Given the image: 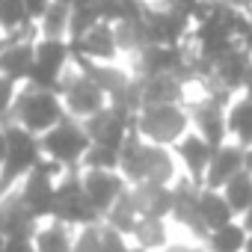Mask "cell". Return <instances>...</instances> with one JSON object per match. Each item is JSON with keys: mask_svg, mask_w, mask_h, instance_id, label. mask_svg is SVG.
<instances>
[{"mask_svg": "<svg viewBox=\"0 0 252 252\" xmlns=\"http://www.w3.org/2000/svg\"><path fill=\"white\" fill-rule=\"evenodd\" d=\"M119 172L131 187L143 184V181L172 187V181H175V160H172V155L163 146L146 143L140 134H131L128 140H125V146L119 149Z\"/></svg>", "mask_w": 252, "mask_h": 252, "instance_id": "1", "label": "cell"}, {"mask_svg": "<svg viewBox=\"0 0 252 252\" xmlns=\"http://www.w3.org/2000/svg\"><path fill=\"white\" fill-rule=\"evenodd\" d=\"M65 116V104L57 92L51 89H36V86H24L9 110V119L3 125H18V128L42 137L48 134L54 125Z\"/></svg>", "mask_w": 252, "mask_h": 252, "instance_id": "2", "label": "cell"}, {"mask_svg": "<svg viewBox=\"0 0 252 252\" xmlns=\"http://www.w3.org/2000/svg\"><path fill=\"white\" fill-rule=\"evenodd\" d=\"M89 137H86V128H83V122L80 119H74V116H63L54 128L48 131V134H42L39 137V149H42V158H48V160H54L57 166H63L65 172L68 169H74L80 160H83V155L89 152Z\"/></svg>", "mask_w": 252, "mask_h": 252, "instance_id": "3", "label": "cell"}, {"mask_svg": "<svg viewBox=\"0 0 252 252\" xmlns=\"http://www.w3.org/2000/svg\"><path fill=\"white\" fill-rule=\"evenodd\" d=\"M3 131H6V158H3V166H0V199L9 196L15 181L27 178L42 160L36 134L18 128V125H3Z\"/></svg>", "mask_w": 252, "mask_h": 252, "instance_id": "4", "label": "cell"}, {"mask_svg": "<svg viewBox=\"0 0 252 252\" xmlns=\"http://www.w3.org/2000/svg\"><path fill=\"white\" fill-rule=\"evenodd\" d=\"M187 125H190V116L181 104H155L137 113V134L155 146L181 143Z\"/></svg>", "mask_w": 252, "mask_h": 252, "instance_id": "5", "label": "cell"}, {"mask_svg": "<svg viewBox=\"0 0 252 252\" xmlns=\"http://www.w3.org/2000/svg\"><path fill=\"white\" fill-rule=\"evenodd\" d=\"M54 222L60 225H98L101 217L95 214L92 202L86 199V190H83V178L80 172L68 169L63 181H57V202H54Z\"/></svg>", "mask_w": 252, "mask_h": 252, "instance_id": "6", "label": "cell"}, {"mask_svg": "<svg viewBox=\"0 0 252 252\" xmlns=\"http://www.w3.org/2000/svg\"><path fill=\"white\" fill-rule=\"evenodd\" d=\"M83 128H86V137L92 146L119 152L125 146V140L137 134V116L122 107H104L101 113H95L83 122Z\"/></svg>", "mask_w": 252, "mask_h": 252, "instance_id": "7", "label": "cell"}, {"mask_svg": "<svg viewBox=\"0 0 252 252\" xmlns=\"http://www.w3.org/2000/svg\"><path fill=\"white\" fill-rule=\"evenodd\" d=\"M57 175H63V166H57L54 160L42 158L36 163V169L24 178L21 187V202L24 208L36 217V220H48L54 217V202H57Z\"/></svg>", "mask_w": 252, "mask_h": 252, "instance_id": "8", "label": "cell"}, {"mask_svg": "<svg viewBox=\"0 0 252 252\" xmlns=\"http://www.w3.org/2000/svg\"><path fill=\"white\" fill-rule=\"evenodd\" d=\"M68 60H71L68 39H36V60H33V68H30L27 86L57 92Z\"/></svg>", "mask_w": 252, "mask_h": 252, "instance_id": "9", "label": "cell"}, {"mask_svg": "<svg viewBox=\"0 0 252 252\" xmlns=\"http://www.w3.org/2000/svg\"><path fill=\"white\" fill-rule=\"evenodd\" d=\"M57 95L63 98V104H65V113L68 116H74V119H89V116H95V113H101L104 107H110V101H107V95L86 77V74H80V71H65L63 77H60V86H57Z\"/></svg>", "mask_w": 252, "mask_h": 252, "instance_id": "10", "label": "cell"}, {"mask_svg": "<svg viewBox=\"0 0 252 252\" xmlns=\"http://www.w3.org/2000/svg\"><path fill=\"white\" fill-rule=\"evenodd\" d=\"M190 110H187V116H190V122L196 125V131H199V137L217 152L220 146H225V137H228V104H220V101H214V98H202V101H193V104H187Z\"/></svg>", "mask_w": 252, "mask_h": 252, "instance_id": "11", "label": "cell"}, {"mask_svg": "<svg viewBox=\"0 0 252 252\" xmlns=\"http://www.w3.org/2000/svg\"><path fill=\"white\" fill-rule=\"evenodd\" d=\"M143 21H146V30H149V42L160 45V48L184 45V36H190V27H193L190 18L172 12V9H163V6H152V3H149Z\"/></svg>", "mask_w": 252, "mask_h": 252, "instance_id": "12", "label": "cell"}, {"mask_svg": "<svg viewBox=\"0 0 252 252\" xmlns=\"http://www.w3.org/2000/svg\"><path fill=\"white\" fill-rule=\"evenodd\" d=\"M80 178H83L86 199L92 202V208H95V214L101 220L119 202V196L131 187L128 181L122 178V172H110V169H86V172H80Z\"/></svg>", "mask_w": 252, "mask_h": 252, "instance_id": "13", "label": "cell"}, {"mask_svg": "<svg viewBox=\"0 0 252 252\" xmlns=\"http://www.w3.org/2000/svg\"><path fill=\"white\" fill-rule=\"evenodd\" d=\"M199 190H202V187H196L190 178H187V181H175V184H172V193H175L172 217H175L181 225H187L196 237L208 240L211 231H208V225H205V220H202V211H199Z\"/></svg>", "mask_w": 252, "mask_h": 252, "instance_id": "14", "label": "cell"}, {"mask_svg": "<svg viewBox=\"0 0 252 252\" xmlns=\"http://www.w3.org/2000/svg\"><path fill=\"white\" fill-rule=\"evenodd\" d=\"M39 220L24 208L21 196L18 193H9L0 199V234L6 240H15V237H24V240H33L39 225Z\"/></svg>", "mask_w": 252, "mask_h": 252, "instance_id": "15", "label": "cell"}, {"mask_svg": "<svg viewBox=\"0 0 252 252\" xmlns=\"http://www.w3.org/2000/svg\"><path fill=\"white\" fill-rule=\"evenodd\" d=\"M246 169V149H240L237 143H225L214 152L211 163H208V175H205V187L208 190H222L237 172Z\"/></svg>", "mask_w": 252, "mask_h": 252, "instance_id": "16", "label": "cell"}, {"mask_svg": "<svg viewBox=\"0 0 252 252\" xmlns=\"http://www.w3.org/2000/svg\"><path fill=\"white\" fill-rule=\"evenodd\" d=\"M131 202H134V211H137L140 217L166 220V217H172L175 193H172V187H166V184L143 181V184H134V187H131Z\"/></svg>", "mask_w": 252, "mask_h": 252, "instance_id": "17", "label": "cell"}, {"mask_svg": "<svg viewBox=\"0 0 252 252\" xmlns=\"http://www.w3.org/2000/svg\"><path fill=\"white\" fill-rule=\"evenodd\" d=\"M68 45H71V54L86 57V60H95V63H110L119 54L116 36H113V24H104V21L95 24L92 30H86L80 39H74Z\"/></svg>", "mask_w": 252, "mask_h": 252, "instance_id": "18", "label": "cell"}, {"mask_svg": "<svg viewBox=\"0 0 252 252\" xmlns=\"http://www.w3.org/2000/svg\"><path fill=\"white\" fill-rule=\"evenodd\" d=\"M36 60V39H21V42H0V77L9 80H27L30 68Z\"/></svg>", "mask_w": 252, "mask_h": 252, "instance_id": "19", "label": "cell"}, {"mask_svg": "<svg viewBox=\"0 0 252 252\" xmlns=\"http://www.w3.org/2000/svg\"><path fill=\"white\" fill-rule=\"evenodd\" d=\"M137 77V74H134ZM140 83V101L143 107L155 104H181L184 101V83L175 74H158V77H137Z\"/></svg>", "mask_w": 252, "mask_h": 252, "instance_id": "20", "label": "cell"}, {"mask_svg": "<svg viewBox=\"0 0 252 252\" xmlns=\"http://www.w3.org/2000/svg\"><path fill=\"white\" fill-rule=\"evenodd\" d=\"M178 155H181V163L187 166L190 181L196 187H205V175H208V163L214 158V149L199 134H184V140L178 143Z\"/></svg>", "mask_w": 252, "mask_h": 252, "instance_id": "21", "label": "cell"}, {"mask_svg": "<svg viewBox=\"0 0 252 252\" xmlns=\"http://www.w3.org/2000/svg\"><path fill=\"white\" fill-rule=\"evenodd\" d=\"M113 36H116V48L119 54H143L146 48H152L149 42V30H146V21L143 18H131V21H119L113 24Z\"/></svg>", "mask_w": 252, "mask_h": 252, "instance_id": "22", "label": "cell"}, {"mask_svg": "<svg viewBox=\"0 0 252 252\" xmlns=\"http://www.w3.org/2000/svg\"><path fill=\"white\" fill-rule=\"evenodd\" d=\"M199 211H202V220H205L208 231H217V228L234 222V220H231L234 211L228 208L222 190H208V187H202V190H199Z\"/></svg>", "mask_w": 252, "mask_h": 252, "instance_id": "23", "label": "cell"}, {"mask_svg": "<svg viewBox=\"0 0 252 252\" xmlns=\"http://www.w3.org/2000/svg\"><path fill=\"white\" fill-rule=\"evenodd\" d=\"M228 134L237 140L240 149H252V101H234L228 107Z\"/></svg>", "mask_w": 252, "mask_h": 252, "instance_id": "24", "label": "cell"}, {"mask_svg": "<svg viewBox=\"0 0 252 252\" xmlns=\"http://www.w3.org/2000/svg\"><path fill=\"white\" fill-rule=\"evenodd\" d=\"M137 220H140V214L134 211V202H131V187L125 190L122 196H119V202L104 214V225H110V228H116L119 234H134V225H137Z\"/></svg>", "mask_w": 252, "mask_h": 252, "instance_id": "25", "label": "cell"}, {"mask_svg": "<svg viewBox=\"0 0 252 252\" xmlns=\"http://www.w3.org/2000/svg\"><path fill=\"white\" fill-rule=\"evenodd\" d=\"M33 21L24 9V0H0V30H6L9 36L21 33V36H30L33 33Z\"/></svg>", "mask_w": 252, "mask_h": 252, "instance_id": "26", "label": "cell"}, {"mask_svg": "<svg viewBox=\"0 0 252 252\" xmlns=\"http://www.w3.org/2000/svg\"><path fill=\"white\" fill-rule=\"evenodd\" d=\"M249 240V231L237 222H228L217 231H211L208 237V252H243Z\"/></svg>", "mask_w": 252, "mask_h": 252, "instance_id": "27", "label": "cell"}, {"mask_svg": "<svg viewBox=\"0 0 252 252\" xmlns=\"http://www.w3.org/2000/svg\"><path fill=\"white\" fill-rule=\"evenodd\" d=\"M68 24H71V6L63 0H54L45 18L39 21L42 39H68Z\"/></svg>", "mask_w": 252, "mask_h": 252, "instance_id": "28", "label": "cell"}, {"mask_svg": "<svg viewBox=\"0 0 252 252\" xmlns=\"http://www.w3.org/2000/svg\"><path fill=\"white\" fill-rule=\"evenodd\" d=\"M222 196L228 202V208L234 214H246L252 208V172H237L225 187H222Z\"/></svg>", "mask_w": 252, "mask_h": 252, "instance_id": "29", "label": "cell"}, {"mask_svg": "<svg viewBox=\"0 0 252 252\" xmlns=\"http://www.w3.org/2000/svg\"><path fill=\"white\" fill-rule=\"evenodd\" d=\"M131 237L137 240V246H143V249H149V252H152V249H163V246L169 243L163 220H152V217H140Z\"/></svg>", "mask_w": 252, "mask_h": 252, "instance_id": "30", "label": "cell"}, {"mask_svg": "<svg viewBox=\"0 0 252 252\" xmlns=\"http://www.w3.org/2000/svg\"><path fill=\"white\" fill-rule=\"evenodd\" d=\"M95 24H101V15H98V6L95 0H77L71 6V24H68V42L80 39L86 30H92Z\"/></svg>", "mask_w": 252, "mask_h": 252, "instance_id": "31", "label": "cell"}, {"mask_svg": "<svg viewBox=\"0 0 252 252\" xmlns=\"http://www.w3.org/2000/svg\"><path fill=\"white\" fill-rule=\"evenodd\" d=\"M71 243L74 240L68 237V228L60 225V222H54L48 228H39L36 237H33L36 252H71Z\"/></svg>", "mask_w": 252, "mask_h": 252, "instance_id": "32", "label": "cell"}, {"mask_svg": "<svg viewBox=\"0 0 252 252\" xmlns=\"http://www.w3.org/2000/svg\"><path fill=\"white\" fill-rule=\"evenodd\" d=\"M80 163H83L86 169H110V172H119V152L89 146V152L83 155V160H80Z\"/></svg>", "mask_w": 252, "mask_h": 252, "instance_id": "33", "label": "cell"}, {"mask_svg": "<svg viewBox=\"0 0 252 252\" xmlns=\"http://www.w3.org/2000/svg\"><path fill=\"white\" fill-rule=\"evenodd\" d=\"M71 252H104L101 249V222L98 225H86L77 240L71 243Z\"/></svg>", "mask_w": 252, "mask_h": 252, "instance_id": "34", "label": "cell"}, {"mask_svg": "<svg viewBox=\"0 0 252 252\" xmlns=\"http://www.w3.org/2000/svg\"><path fill=\"white\" fill-rule=\"evenodd\" d=\"M101 249L104 252H128L131 246H128V240H125V234H119L116 228L101 222Z\"/></svg>", "mask_w": 252, "mask_h": 252, "instance_id": "35", "label": "cell"}, {"mask_svg": "<svg viewBox=\"0 0 252 252\" xmlns=\"http://www.w3.org/2000/svg\"><path fill=\"white\" fill-rule=\"evenodd\" d=\"M12 101H15V80H9V77H0V125H3V122L9 119Z\"/></svg>", "mask_w": 252, "mask_h": 252, "instance_id": "36", "label": "cell"}, {"mask_svg": "<svg viewBox=\"0 0 252 252\" xmlns=\"http://www.w3.org/2000/svg\"><path fill=\"white\" fill-rule=\"evenodd\" d=\"M51 3H54V0H24V9H27L30 21H33V24H39V21L45 18V12L51 9Z\"/></svg>", "mask_w": 252, "mask_h": 252, "instance_id": "37", "label": "cell"}, {"mask_svg": "<svg viewBox=\"0 0 252 252\" xmlns=\"http://www.w3.org/2000/svg\"><path fill=\"white\" fill-rule=\"evenodd\" d=\"M6 252H36V246H33V240H24V237H15V240H6V246H3Z\"/></svg>", "mask_w": 252, "mask_h": 252, "instance_id": "38", "label": "cell"}, {"mask_svg": "<svg viewBox=\"0 0 252 252\" xmlns=\"http://www.w3.org/2000/svg\"><path fill=\"white\" fill-rule=\"evenodd\" d=\"M220 3H225V6H231V9H252V0H220Z\"/></svg>", "mask_w": 252, "mask_h": 252, "instance_id": "39", "label": "cell"}, {"mask_svg": "<svg viewBox=\"0 0 252 252\" xmlns=\"http://www.w3.org/2000/svg\"><path fill=\"white\" fill-rule=\"evenodd\" d=\"M3 158H6V131L0 125V166H3Z\"/></svg>", "mask_w": 252, "mask_h": 252, "instance_id": "40", "label": "cell"}, {"mask_svg": "<svg viewBox=\"0 0 252 252\" xmlns=\"http://www.w3.org/2000/svg\"><path fill=\"white\" fill-rule=\"evenodd\" d=\"M240 225H243V228H246V231L252 234V208H249V211L243 214V222H240Z\"/></svg>", "mask_w": 252, "mask_h": 252, "instance_id": "41", "label": "cell"}, {"mask_svg": "<svg viewBox=\"0 0 252 252\" xmlns=\"http://www.w3.org/2000/svg\"><path fill=\"white\" fill-rule=\"evenodd\" d=\"M166 252H208V249H190V246H169Z\"/></svg>", "mask_w": 252, "mask_h": 252, "instance_id": "42", "label": "cell"}, {"mask_svg": "<svg viewBox=\"0 0 252 252\" xmlns=\"http://www.w3.org/2000/svg\"><path fill=\"white\" fill-rule=\"evenodd\" d=\"M243 252H252V234H249V240H246V249Z\"/></svg>", "mask_w": 252, "mask_h": 252, "instance_id": "43", "label": "cell"}, {"mask_svg": "<svg viewBox=\"0 0 252 252\" xmlns=\"http://www.w3.org/2000/svg\"><path fill=\"white\" fill-rule=\"evenodd\" d=\"M128 252H149V249H143V246H134V249H128Z\"/></svg>", "mask_w": 252, "mask_h": 252, "instance_id": "44", "label": "cell"}, {"mask_svg": "<svg viewBox=\"0 0 252 252\" xmlns=\"http://www.w3.org/2000/svg\"><path fill=\"white\" fill-rule=\"evenodd\" d=\"M246 15H249V18H252V9H249V12H246Z\"/></svg>", "mask_w": 252, "mask_h": 252, "instance_id": "45", "label": "cell"}, {"mask_svg": "<svg viewBox=\"0 0 252 252\" xmlns=\"http://www.w3.org/2000/svg\"><path fill=\"white\" fill-rule=\"evenodd\" d=\"M0 252H6V249H0Z\"/></svg>", "mask_w": 252, "mask_h": 252, "instance_id": "46", "label": "cell"}]
</instances>
